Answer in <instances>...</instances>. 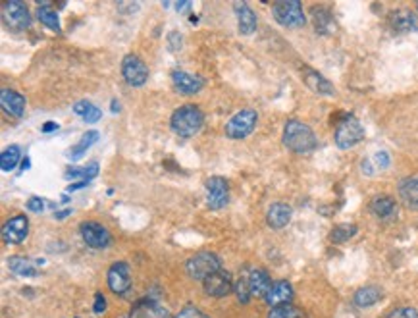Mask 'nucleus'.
<instances>
[{
	"label": "nucleus",
	"mask_w": 418,
	"mask_h": 318,
	"mask_svg": "<svg viewBox=\"0 0 418 318\" xmlns=\"http://www.w3.org/2000/svg\"><path fill=\"white\" fill-rule=\"evenodd\" d=\"M284 145L291 153L308 154L317 149L318 141L315 132L306 123L299 122V120H289L284 127Z\"/></svg>",
	"instance_id": "obj_1"
},
{
	"label": "nucleus",
	"mask_w": 418,
	"mask_h": 318,
	"mask_svg": "<svg viewBox=\"0 0 418 318\" xmlns=\"http://www.w3.org/2000/svg\"><path fill=\"white\" fill-rule=\"evenodd\" d=\"M204 123V114L199 106L195 104H184L180 106L175 112L172 114V125L173 134H177L180 137H193L201 132Z\"/></svg>",
	"instance_id": "obj_2"
},
{
	"label": "nucleus",
	"mask_w": 418,
	"mask_h": 318,
	"mask_svg": "<svg viewBox=\"0 0 418 318\" xmlns=\"http://www.w3.org/2000/svg\"><path fill=\"white\" fill-rule=\"evenodd\" d=\"M185 270L187 274L193 278V280H206L210 278L216 272L222 270V262H220V257L214 255V253H197L193 257L187 260L185 265Z\"/></svg>",
	"instance_id": "obj_3"
},
{
	"label": "nucleus",
	"mask_w": 418,
	"mask_h": 318,
	"mask_svg": "<svg viewBox=\"0 0 418 318\" xmlns=\"http://www.w3.org/2000/svg\"><path fill=\"white\" fill-rule=\"evenodd\" d=\"M274 20L284 27H303L305 25V12L299 0H282L272 6Z\"/></svg>",
	"instance_id": "obj_4"
},
{
	"label": "nucleus",
	"mask_w": 418,
	"mask_h": 318,
	"mask_svg": "<svg viewBox=\"0 0 418 318\" xmlns=\"http://www.w3.org/2000/svg\"><path fill=\"white\" fill-rule=\"evenodd\" d=\"M365 139V127L355 116H343L336 127V145L339 149H351Z\"/></svg>",
	"instance_id": "obj_5"
},
{
	"label": "nucleus",
	"mask_w": 418,
	"mask_h": 318,
	"mask_svg": "<svg viewBox=\"0 0 418 318\" xmlns=\"http://www.w3.org/2000/svg\"><path fill=\"white\" fill-rule=\"evenodd\" d=\"M2 21L8 29L23 31L29 27L31 14L23 2L8 0V2H2Z\"/></svg>",
	"instance_id": "obj_6"
},
{
	"label": "nucleus",
	"mask_w": 418,
	"mask_h": 318,
	"mask_svg": "<svg viewBox=\"0 0 418 318\" xmlns=\"http://www.w3.org/2000/svg\"><path fill=\"white\" fill-rule=\"evenodd\" d=\"M256 122H258V114L251 108H245V110L232 116L230 122L225 123V135L230 139H245L247 135L253 134Z\"/></svg>",
	"instance_id": "obj_7"
},
{
	"label": "nucleus",
	"mask_w": 418,
	"mask_h": 318,
	"mask_svg": "<svg viewBox=\"0 0 418 318\" xmlns=\"http://www.w3.org/2000/svg\"><path fill=\"white\" fill-rule=\"evenodd\" d=\"M122 75L127 85L132 87H141L149 80V68L139 56L127 54L122 60Z\"/></svg>",
	"instance_id": "obj_8"
},
{
	"label": "nucleus",
	"mask_w": 418,
	"mask_h": 318,
	"mask_svg": "<svg viewBox=\"0 0 418 318\" xmlns=\"http://www.w3.org/2000/svg\"><path fill=\"white\" fill-rule=\"evenodd\" d=\"M83 241L91 249H106V247L112 243V236L106 228L99 224V222H83L82 228Z\"/></svg>",
	"instance_id": "obj_9"
},
{
	"label": "nucleus",
	"mask_w": 418,
	"mask_h": 318,
	"mask_svg": "<svg viewBox=\"0 0 418 318\" xmlns=\"http://www.w3.org/2000/svg\"><path fill=\"white\" fill-rule=\"evenodd\" d=\"M206 191H208V197H206V203L212 210H218V208H224L230 201V187H228V182L220 175H214V178H208L206 180Z\"/></svg>",
	"instance_id": "obj_10"
},
{
	"label": "nucleus",
	"mask_w": 418,
	"mask_h": 318,
	"mask_svg": "<svg viewBox=\"0 0 418 318\" xmlns=\"http://www.w3.org/2000/svg\"><path fill=\"white\" fill-rule=\"evenodd\" d=\"M27 232H29V220H27V216H14V218H10V220L4 224V228H2V239H4V243H8V245H18V243H21V241L27 237Z\"/></svg>",
	"instance_id": "obj_11"
},
{
	"label": "nucleus",
	"mask_w": 418,
	"mask_h": 318,
	"mask_svg": "<svg viewBox=\"0 0 418 318\" xmlns=\"http://www.w3.org/2000/svg\"><path fill=\"white\" fill-rule=\"evenodd\" d=\"M108 288L116 295H123L132 288V270L125 262H116L108 270Z\"/></svg>",
	"instance_id": "obj_12"
},
{
	"label": "nucleus",
	"mask_w": 418,
	"mask_h": 318,
	"mask_svg": "<svg viewBox=\"0 0 418 318\" xmlns=\"http://www.w3.org/2000/svg\"><path fill=\"white\" fill-rule=\"evenodd\" d=\"M204 291L210 295V297H225L228 293L234 291V280H232V274L230 272H216L210 278H206L203 282Z\"/></svg>",
	"instance_id": "obj_13"
},
{
	"label": "nucleus",
	"mask_w": 418,
	"mask_h": 318,
	"mask_svg": "<svg viewBox=\"0 0 418 318\" xmlns=\"http://www.w3.org/2000/svg\"><path fill=\"white\" fill-rule=\"evenodd\" d=\"M243 280H245L247 288L251 291L253 297H262L265 299L268 295V291L272 288V280L268 276L266 270H260V268H253L249 270L247 274H243Z\"/></svg>",
	"instance_id": "obj_14"
},
{
	"label": "nucleus",
	"mask_w": 418,
	"mask_h": 318,
	"mask_svg": "<svg viewBox=\"0 0 418 318\" xmlns=\"http://www.w3.org/2000/svg\"><path fill=\"white\" fill-rule=\"evenodd\" d=\"M127 318H172V315L160 303H156L153 299H145L133 305Z\"/></svg>",
	"instance_id": "obj_15"
},
{
	"label": "nucleus",
	"mask_w": 418,
	"mask_h": 318,
	"mask_svg": "<svg viewBox=\"0 0 418 318\" xmlns=\"http://www.w3.org/2000/svg\"><path fill=\"white\" fill-rule=\"evenodd\" d=\"M172 82H173V87H175L180 93H184V95H195V93L201 91L204 85L203 77L193 75V73L182 72V70L172 72Z\"/></svg>",
	"instance_id": "obj_16"
},
{
	"label": "nucleus",
	"mask_w": 418,
	"mask_h": 318,
	"mask_svg": "<svg viewBox=\"0 0 418 318\" xmlns=\"http://www.w3.org/2000/svg\"><path fill=\"white\" fill-rule=\"evenodd\" d=\"M235 16H237V27L241 35H251L256 29V14L247 2H235Z\"/></svg>",
	"instance_id": "obj_17"
},
{
	"label": "nucleus",
	"mask_w": 418,
	"mask_h": 318,
	"mask_svg": "<svg viewBox=\"0 0 418 318\" xmlns=\"http://www.w3.org/2000/svg\"><path fill=\"white\" fill-rule=\"evenodd\" d=\"M291 299H293V288H291V284L286 282V280H280V282L272 284V288L268 291L265 301L270 307L274 308L280 307V305H287Z\"/></svg>",
	"instance_id": "obj_18"
},
{
	"label": "nucleus",
	"mask_w": 418,
	"mask_h": 318,
	"mask_svg": "<svg viewBox=\"0 0 418 318\" xmlns=\"http://www.w3.org/2000/svg\"><path fill=\"white\" fill-rule=\"evenodd\" d=\"M0 104L4 108V112L10 114L14 118H21L25 112V99L20 93L12 91V89H2L0 93Z\"/></svg>",
	"instance_id": "obj_19"
},
{
	"label": "nucleus",
	"mask_w": 418,
	"mask_h": 318,
	"mask_svg": "<svg viewBox=\"0 0 418 318\" xmlns=\"http://www.w3.org/2000/svg\"><path fill=\"white\" fill-rule=\"evenodd\" d=\"M389 25L397 33H408L418 29V16L410 10H395L389 16Z\"/></svg>",
	"instance_id": "obj_20"
},
{
	"label": "nucleus",
	"mask_w": 418,
	"mask_h": 318,
	"mask_svg": "<svg viewBox=\"0 0 418 318\" xmlns=\"http://www.w3.org/2000/svg\"><path fill=\"white\" fill-rule=\"evenodd\" d=\"M303 82L306 83V87L310 89V91H315L317 95H326V97H332L334 93H336V89H334V85L328 82L324 75H320L318 72H315V70H303Z\"/></svg>",
	"instance_id": "obj_21"
},
{
	"label": "nucleus",
	"mask_w": 418,
	"mask_h": 318,
	"mask_svg": "<svg viewBox=\"0 0 418 318\" xmlns=\"http://www.w3.org/2000/svg\"><path fill=\"white\" fill-rule=\"evenodd\" d=\"M399 197L408 208L418 210V175H408L405 180H401Z\"/></svg>",
	"instance_id": "obj_22"
},
{
	"label": "nucleus",
	"mask_w": 418,
	"mask_h": 318,
	"mask_svg": "<svg viewBox=\"0 0 418 318\" xmlns=\"http://www.w3.org/2000/svg\"><path fill=\"white\" fill-rule=\"evenodd\" d=\"M291 206L284 205V203H275L268 208V215H266V222L268 226L274 228V230H282L291 222Z\"/></svg>",
	"instance_id": "obj_23"
},
{
	"label": "nucleus",
	"mask_w": 418,
	"mask_h": 318,
	"mask_svg": "<svg viewBox=\"0 0 418 318\" xmlns=\"http://www.w3.org/2000/svg\"><path fill=\"white\" fill-rule=\"evenodd\" d=\"M370 210L380 220H388V218H391V216L397 212V203L389 195H378L372 199Z\"/></svg>",
	"instance_id": "obj_24"
},
{
	"label": "nucleus",
	"mask_w": 418,
	"mask_h": 318,
	"mask_svg": "<svg viewBox=\"0 0 418 318\" xmlns=\"http://www.w3.org/2000/svg\"><path fill=\"white\" fill-rule=\"evenodd\" d=\"M380 299H382V289L376 288V286H367V288L358 289L353 301L358 308H367L376 305Z\"/></svg>",
	"instance_id": "obj_25"
},
{
	"label": "nucleus",
	"mask_w": 418,
	"mask_h": 318,
	"mask_svg": "<svg viewBox=\"0 0 418 318\" xmlns=\"http://www.w3.org/2000/svg\"><path fill=\"white\" fill-rule=\"evenodd\" d=\"M312 21H315V27H317L318 33H332L336 29V21H334L332 12L322 8V6L312 8Z\"/></svg>",
	"instance_id": "obj_26"
},
{
	"label": "nucleus",
	"mask_w": 418,
	"mask_h": 318,
	"mask_svg": "<svg viewBox=\"0 0 418 318\" xmlns=\"http://www.w3.org/2000/svg\"><path fill=\"white\" fill-rule=\"evenodd\" d=\"M8 267H10L12 272L18 274V276H23V278L37 276V267H35V262L29 260V258L12 257L8 258Z\"/></svg>",
	"instance_id": "obj_27"
},
{
	"label": "nucleus",
	"mask_w": 418,
	"mask_h": 318,
	"mask_svg": "<svg viewBox=\"0 0 418 318\" xmlns=\"http://www.w3.org/2000/svg\"><path fill=\"white\" fill-rule=\"evenodd\" d=\"M37 16L41 20L42 25H47L51 31H60V20H58V12L52 10L51 2H42L39 4V10H37Z\"/></svg>",
	"instance_id": "obj_28"
},
{
	"label": "nucleus",
	"mask_w": 418,
	"mask_h": 318,
	"mask_svg": "<svg viewBox=\"0 0 418 318\" xmlns=\"http://www.w3.org/2000/svg\"><path fill=\"white\" fill-rule=\"evenodd\" d=\"M73 112L77 116H82L83 120L87 123H95L101 120V108H97L95 104L89 103V101H79V103L73 104Z\"/></svg>",
	"instance_id": "obj_29"
},
{
	"label": "nucleus",
	"mask_w": 418,
	"mask_h": 318,
	"mask_svg": "<svg viewBox=\"0 0 418 318\" xmlns=\"http://www.w3.org/2000/svg\"><path fill=\"white\" fill-rule=\"evenodd\" d=\"M99 174V162H91L85 168H70L66 172V180H79L83 184H89L93 178H97Z\"/></svg>",
	"instance_id": "obj_30"
},
{
	"label": "nucleus",
	"mask_w": 418,
	"mask_h": 318,
	"mask_svg": "<svg viewBox=\"0 0 418 318\" xmlns=\"http://www.w3.org/2000/svg\"><path fill=\"white\" fill-rule=\"evenodd\" d=\"M20 156L21 149L18 145H10L8 149H4V153L0 154V166H2V170H4V172H12V170L18 166V162H20Z\"/></svg>",
	"instance_id": "obj_31"
},
{
	"label": "nucleus",
	"mask_w": 418,
	"mask_h": 318,
	"mask_svg": "<svg viewBox=\"0 0 418 318\" xmlns=\"http://www.w3.org/2000/svg\"><path fill=\"white\" fill-rule=\"evenodd\" d=\"M97 141H99V132H95V130H93V132H87V134L82 137V141H79V143L75 145L72 151H70L68 156H70L72 160H79L83 154H85V151H87L91 145L97 143Z\"/></svg>",
	"instance_id": "obj_32"
},
{
	"label": "nucleus",
	"mask_w": 418,
	"mask_h": 318,
	"mask_svg": "<svg viewBox=\"0 0 418 318\" xmlns=\"http://www.w3.org/2000/svg\"><path fill=\"white\" fill-rule=\"evenodd\" d=\"M268 318H306V317L301 308H297L293 307L291 303H287V305H280V307L270 308Z\"/></svg>",
	"instance_id": "obj_33"
},
{
	"label": "nucleus",
	"mask_w": 418,
	"mask_h": 318,
	"mask_svg": "<svg viewBox=\"0 0 418 318\" xmlns=\"http://www.w3.org/2000/svg\"><path fill=\"white\" fill-rule=\"evenodd\" d=\"M357 234V226L355 224H339L332 230V241L334 243H343V241H349L351 237Z\"/></svg>",
	"instance_id": "obj_34"
},
{
	"label": "nucleus",
	"mask_w": 418,
	"mask_h": 318,
	"mask_svg": "<svg viewBox=\"0 0 418 318\" xmlns=\"http://www.w3.org/2000/svg\"><path fill=\"white\" fill-rule=\"evenodd\" d=\"M173 318H210L204 315L201 308H197L195 305H185Z\"/></svg>",
	"instance_id": "obj_35"
},
{
	"label": "nucleus",
	"mask_w": 418,
	"mask_h": 318,
	"mask_svg": "<svg viewBox=\"0 0 418 318\" xmlns=\"http://www.w3.org/2000/svg\"><path fill=\"white\" fill-rule=\"evenodd\" d=\"M388 318H418V310L413 307H401L391 310Z\"/></svg>",
	"instance_id": "obj_36"
},
{
	"label": "nucleus",
	"mask_w": 418,
	"mask_h": 318,
	"mask_svg": "<svg viewBox=\"0 0 418 318\" xmlns=\"http://www.w3.org/2000/svg\"><path fill=\"white\" fill-rule=\"evenodd\" d=\"M372 162H374V166L380 168V170H386L389 166V154L386 153V151H378V153L374 154V158H372Z\"/></svg>",
	"instance_id": "obj_37"
},
{
	"label": "nucleus",
	"mask_w": 418,
	"mask_h": 318,
	"mask_svg": "<svg viewBox=\"0 0 418 318\" xmlns=\"http://www.w3.org/2000/svg\"><path fill=\"white\" fill-rule=\"evenodd\" d=\"M182 42H184V37H182L177 31H172V33L168 35V45H170V51L172 52L182 51Z\"/></svg>",
	"instance_id": "obj_38"
},
{
	"label": "nucleus",
	"mask_w": 418,
	"mask_h": 318,
	"mask_svg": "<svg viewBox=\"0 0 418 318\" xmlns=\"http://www.w3.org/2000/svg\"><path fill=\"white\" fill-rule=\"evenodd\" d=\"M42 208H45V203L39 197H31L27 201V210H31V212H42Z\"/></svg>",
	"instance_id": "obj_39"
},
{
	"label": "nucleus",
	"mask_w": 418,
	"mask_h": 318,
	"mask_svg": "<svg viewBox=\"0 0 418 318\" xmlns=\"http://www.w3.org/2000/svg\"><path fill=\"white\" fill-rule=\"evenodd\" d=\"M93 310H95L97 315H101V313L106 310V299H104L102 293H95V305H93Z\"/></svg>",
	"instance_id": "obj_40"
},
{
	"label": "nucleus",
	"mask_w": 418,
	"mask_h": 318,
	"mask_svg": "<svg viewBox=\"0 0 418 318\" xmlns=\"http://www.w3.org/2000/svg\"><path fill=\"white\" fill-rule=\"evenodd\" d=\"M54 130H58V123H56V122H49V123H45V125H42V132H45V134H49V132H54Z\"/></svg>",
	"instance_id": "obj_41"
},
{
	"label": "nucleus",
	"mask_w": 418,
	"mask_h": 318,
	"mask_svg": "<svg viewBox=\"0 0 418 318\" xmlns=\"http://www.w3.org/2000/svg\"><path fill=\"white\" fill-rule=\"evenodd\" d=\"M175 8H177L180 12L189 10V8H191V2H177V4H175Z\"/></svg>",
	"instance_id": "obj_42"
},
{
	"label": "nucleus",
	"mask_w": 418,
	"mask_h": 318,
	"mask_svg": "<svg viewBox=\"0 0 418 318\" xmlns=\"http://www.w3.org/2000/svg\"><path fill=\"white\" fill-rule=\"evenodd\" d=\"M29 158H23V162H21V168H23V170H27V168H29Z\"/></svg>",
	"instance_id": "obj_43"
},
{
	"label": "nucleus",
	"mask_w": 418,
	"mask_h": 318,
	"mask_svg": "<svg viewBox=\"0 0 418 318\" xmlns=\"http://www.w3.org/2000/svg\"><path fill=\"white\" fill-rule=\"evenodd\" d=\"M112 112H120V104H118V101H112Z\"/></svg>",
	"instance_id": "obj_44"
}]
</instances>
